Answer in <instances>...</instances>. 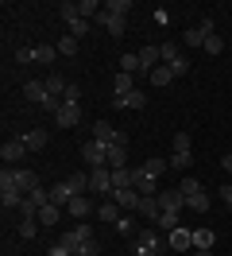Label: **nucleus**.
Wrapping results in <instances>:
<instances>
[{
  "instance_id": "f257e3e1",
  "label": "nucleus",
  "mask_w": 232,
  "mask_h": 256,
  "mask_svg": "<svg viewBox=\"0 0 232 256\" xmlns=\"http://www.w3.org/2000/svg\"><path fill=\"white\" fill-rule=\"evenodd\" d=\"M23 198H27V194L15 186V167H4V171H0V202H4V210H19Z\"/></svg>"
},
{
  "instance_id": "f03ea898",
  "label": "nucleus",
  "mask_w": 232,
  "mask_h": 256,
  "mask_svg": "<svg viewBox=\"0 0 232 256\" xmlns=\"http://www.w3.org/2000/svg\"><path fill=\"white\" fill-rule=\"evenodd\" d=\"M217 32V24H213V16H205L198 24V28H186V35H182V43L186 47H205V39Z\"/></svg>"
},
{
  "instance_id": "7ed1b4c3",
  "label": "nucleus",
  "mask_w": 232,
  "mask_h": 256,
  "mask_svg": "<svg viewBox=\"0 0 232 256\" xmlns=\"http://www.w3.org/2000/svg\"><path fill=\"white\" fill-rule=\"evenodd\" d=\"M58 16L66 20V28H70V35H74V39H81V35L93 28L89 20H81V16H77V4H62V8H58Z\"/></svg>"
},
{
  "instance_id": "20e7f679",
  "label": "nucleus",
  "mask_w": 232,
  "mask_h": 256,
  "mask_svg": "<svg viewBox=\"0 0 232 256\" xmlns=\"http://www.w3.org/2000/svg\"><path fill=\"white\" fill-rule=\"evenodd\" d=\"M85 240H93V225H74L70 233H62V237H58V244H62V248H70V252H77Z\"/></svg>"
},
{
  "instance_id": "39448f33",
  "label": "nucleus",
  "mask_w": 232,
  "mask_h": 256,
  "mask_svg": "<svg viewBox=\"0 0 232 256\" xmlns=\"http://www.w3.org/2000/svg\"><path fill=\"white\" fill-rule=\"evenodd\" d=\"M54 124H58V128H77V124H81V101H62Z\"/></svg>"
},
{
  "instance_id": "423d86ee",
  "label": "nucleus",
  "mask_w": 232,
  "mask_h": 256,
  "mask_svg": "<svg viewBox=\"0 0 232 256\" xmlns=\"http://www.w3.org/2000/svg\"><path fill=\"white\" fill-rule=\"evenodd\" d=\"M89 194H112V167H93L89 171Z\"/></svg>"
},
{
  "instance_id": "0eeeda50",
  "label": "nucleus",
  "mask_w": 232,
  "mask_h": 256,
  "mask_svg": "<svg viewBox=\"0 0 232 256\" xmlns=\"http://www.w3.org/2000/svg\"><path fill=\"white\" fill-rule=\"evenodd\" d=\"M81 160L89 163V171H93V167H108V148L97 144V140H89V144L81 148Z\"/></svg>"
},
{
  "instance_id": "6e6552de",
  "label": "nucleus",
  "mask_w": 232,
  "mask_h": 256,
  "mask_svg": "<svg viewBox=\"0 0 232 256\" xmlns=\"http://www.w3.org/2000/svg\"><path fill=\"white\" fill-rule=\"evenodd\" d=\"M93 24H97V28H105L108 35H124V32H128V20L105 12V4H101V12H97V20H93Z\"/></svg>"
},
{
  "instance_id": "1a4fd4ad",
  "label": "nucleus",
  "mask_w": 232,
  "mask_h": 256,
  "mask_svg": "<svg viewBox=\"0 0 232 256\" xmlns=\"http://www.w3.org/2000/svg\"><path fill=\"white\" fill-rule=\"evenodd\" d=\"M27 156V144H23V136H12V140H4V148H0V160L4 163H19Z\"/></svg>"
},
{
  "instance_id": "9d476101",
  "label": "nucleus",
  "mask_w": 232,
  "mask_h": 256,
  "mask_svg": "<svg viewBox=\"0 0 232 256\" xmlns=\"http://www.w3.org/2000/svg\"><path fill=\"white\" fill-rule=\"evenodd\" d=\"M167 244L174 248V252H186V248H194V229H186V225L170 229V233H167Z\"/></svg>"
},
{
  "instance_id": "9b49d317",
  "label": "nucleus",
  "mask_w": 232,
  "mask_h": 256,
  "mask_svg": "<svg viewBox=\"0 0 232 256\" xmlns=\"http://www.w3.org/2000/svg\"><path fill=\"white\" fill-rule=\"evenodd\" d=\"M108 198H112L120 210H139V198H143V194H139L136 186H120V190H112Z\"/></svg>"
},
{
  "instance_id": "f8f14e48",
  "label": "nucleus",
  "mask_w": 232,
  "mask_h": 256,
  "mask_svg": "<svg viewBox=\"0 0 232 256\" xmlns=\"http://www.w3.org/2000/svg\"><path fill=\"white\" fill-rule=\"evenodd\" d=\"M132 186L139 194H159V178H151L143 167H132Z\"/></svg>"
},
{
  "instance_id": "ddd939ff",
  "label": "nucleus",
  "mask_w": 232,
  "mask_h": 256,
  "mask_svg": "<svg viewBox=\"0 0 232 256\" xmlns=\"http://www.w3.org/2000/svg\"><path fill=\"white\" fill-rule=\"evenodd\" d=\"M93 140L108 148V144H116V140H120V128L108 124V120H97V124H93Z\"/></svg>"
},
{
  "instance_id": "4468645a",
  "label": "nucleus",
  "mask_w": 232,
  "mask_h": 256,
  "mask_svg": "<svg viewBox=\"0 0 232 256\" xmlns=\"http://www.w3.org/2000/svg\"><path fill=\"white\" fill-rule=\"evenodd\" d=\"M15 186H19L23 194H35V190H43V186H39V175H35L31 167H15Z\"/></svg>"
},
{
  "instance_id": "2eb2a0df",
  "label": "nucleus",
  "mask_w": 232,
  "mask_h": 256,
  "mask_svg": "<svg viewBox=\"0 0 232 256\" xmlns=\"http://www.w3.org/2000/svg\"><path fill=\"white\" fill-rule=\"evenodd\" d=\"M136 54H139V74H147V78H151L155 66L163 62V54H159V47H155V43H151V47H143V50H136Z\"/></svg>"
},
{
  "instance_id": "dca6fc26",
  "label": "nucleus",
  "mask_w": 232,
  "mask_h": 256,
  "mask_svg": "<svg viewBox=\"0 0 232 256\" xmlns=\"http://www.w3.org/2000/svg\"><path fill=\"white\" fill-rule=\"evenodd\" d=\"M136 214H139V218H147V222H159V214H163V206H159V194H143Z\"/></svg>"
},
{
  "instance_id": "f3484780",
  "label": "nucleus",
  "mask_w": 232,
  "mask_h": 256,
  "mask_svg": "<svg viewBox=\"0 0 232 256\" xmlns=\"http://www.w3.org/2000/svg\"><path fill=\"white\" fill-rule=\"evenodd\" d=\"M70 202H74V190H70V182H66V178H62V182H54V186H50V206H70Z\"/></svg>"
},
{
  "instance_id": "a211bd4d",
  "label": "nucleus",
  "mask_w": 232,
  "mask_h": 256,
  "mask_svg": "<svg viewBox=\"0 0 232 256\" xmlns=\"http://www.w3.org/2000/svg\"><path fill=\"white\" fill-rule=\"evenodd\" d=\"M97 218H101L105 225H116L120 222V206H116L112 198H101V202H97Z\"/></svg>"
},
{
  "instance_id": "6ab92c4d",
  "label": "nucleus",
  "mask_w": 232,
  "mask_h": 256,
  "mask_svg": "<svg viewBox=\"0 0 232 256\" xmlns=\"http://www.w3.org/2000/svg\"><path fill=\"white\" fill-rule=\"evenodd\" d=\"M112 105L116 109H143L147 97H143V90H132V94H124V97H112Z\"/></svg>"
},
{
  "instance_id": "aec40b11",
  "label": "nucleus",
  "mask_w": 232,
  "mask_h": 256,
  "mask_svg": "<svg viewBox=\"0 0 232 256\" xmlns=\"http://www.w3.org/2000/svg\"><path fill=\"white\" fill-rule=\"evenodd\" d=\"M23 97H27V101H35V105L43 109V101L50 97V94H46V82H23Z\"/></svg>"
},
{
  "instance_id": "412c9836",
  "label": "nucleus",
  "mask_w": 232,
  "mask_h": 256,
  "mask_svg": "<svg viewBox=\"0 0 232 256\" xmlns=\"http://www.w3.org/2000/svg\"><path fill=\"white\" fill-rule=\"evenodd\" d=\"M66 210H70V218H77V222H81V218H89V214H93L97 206H93V198H85V194H77V198H74V202H70Z\"/></svg>"
},
{
  "instance_id": "4be33fe9",
  "label": "nucleus",
  "mask_w": 232,
  "mask_h": 256,
  "mask_svg": "<svg viewBox=\"0 0 232 256\" xmlns=\"http://www.w3.org/2000/svg\"><path fill=\"white\" fill-rule=\"evenodd\" d=\"M46 140H50V132H46V128H31V132H23V144H27V152L46 148Z\"/></svg>"
},
{
  "instance_id": "5701e85b",
  "label": "nucleus",
  "mask_w": 232,
  "mask_h": 256,
  "mask_svg": "<svg viewBox=\"0 0 232 256\" xmlns=\"http://www.w3.org/2000/svg\"><path fill=\"white\" fill-rule=\"evenodd\" d=\"M159 206L170 210V214H178V210L186 206V198H182V190H163L159 194Z\"/></svg>"
},
{
  "instance_id": "b1692460",
  "label": "nucleus",
  "mask_w": 232,
  "mask_h": 256,
  "mask_svg": "<svg viewBox=\"0 0 232 256\" xmlns=\"http://www.w3.org/2000/svg\"><path fill=\"white\" fill-rule=\"evenodd\" d=\"M31 54H35V62L50 66L54 58H58V47H50V43H39V47H31Z\"/></svg>"
},
{
  "instance_id": "393cba45",
  "label": "nucleus",
  "mask_w": 232,
  "mask_h": 256,
  "mask_svg": "<svg viewBox=\"0 0 232 256\" xmlns=\"http://www.w3.org/2000/svg\"><path fill=\"white\" fill-rule=\"evenodd\" d=\"M66 90H70V82L62 74H46V94L50 97H66Z\"/></svg>"
},
{
  "instance_id": "a878e982",
  "label": "nucleus",
  "mask_w": 232,
  "mask_h": 256,
  "mask_svg": "<svg viewBox=\"0 0 232 256\" xmlns=\"http://www.w3.org/2000/svg\"><path fill=\"white\" fill-rule=\"evenodd\" d=\"M136 86H132V74H124V70H116V78H112V97H124L132 94Z\"/></svg>"
},
{
  "instance_id": "bb28decb",
  "label": "nucleus",
  "mask_w": 232,
  "mask_h": 256,
  "mask_svg": "<svg viewBox=\"0 0 232 256\" xmlns=\"http://www.w3.org/2000/svg\"><path fill=\"white\" fill-rule=\"evenodd\" d=\"M108 167H128V144H108Z\"/></svg>"
},
{
  "instance_id": "cd10ccee",
  "label": "nucleus",
  "mask_w": 232,
  "mask_h": 256,
  "mask_svg": "<svg viewBox=\"0 0 232 256\" xmlns=\"http://www.w3.org/2000/svg\"><path fill=\"white\" fill-rule=\"evenodd\" d=\"M136 248H159V233H155V229H139L136 233Z\"/></svg>"
},
{
  "instance_id": "c85d7f7f",
  "label": "nucleus",
  "mask_w": 232,
  "mask_h": 256,
  "mask_svg": "<svg viewBox=\"0 0 232 256\" xmlns=\"http://www.w3.org/2000/svg\"><path fill=\"white\" fill-rule=\"evenodd\" d=\"M170 82H174V74H170V66H155L151 70V86H159V90H163V86H170Z\"/></svg>"
},
{
  "instance_id": "c756f323",
  "label": "nucleus",
  "mask_w": 232,
  "mask_h": 256,
  "mask_svg": "<svg viewBox=\"0 0 232 256\" xmlns=\"http://www.w3.org/2000/svg\"><path fill=\"white\" fill-rule=\"evenodd\" d=\"M97 12H101V4H97V0H77V16H81V20H89V24H93Z\"/></svg>"
},
{
  "instance_id": "7c9ffc66",
  "label": "nucleus",
  "mask_w": 232,
  "mask_h": 256,
  "mask_svg": "<svg viewBox=\"0 0 232 256\" xmlns=\"http://www.w3.org/2000/svg\"><path fill=\"white\" fill-rule=\"evenodd\" d=\"M132 186V167H112V190Z\"/></svg>"
},
{
  "instance_id": "2f4dec72",
  "label": "nucleus",
  "mask_w": 232,
  "mask_h": 256,
  "mask_svg": "<svg viewBox=\"0 0 232 256\" xmlns=\"http://www.w3.org/2000/svg\"><path fill=\"white\" fill-rule=\"evenodd\" d=\"M39 229H43V225H39V218H19V237H23V240H31Z\"/></svg>"
},
{
  "instance_id": "473e14b6",
  "label": "nucleus",
  "mask_w": 232,
  "mask_h": 256,
  "mask_svg": "<svg viewBox=\"0 0 232 256\" xmlns=\"http://www.w3.org/2000/svg\"><path fill=\"white\" fill-rule=\"evenodd\" d=\"M217 233L213 229H194V248H213Z\"/></svg>"
},
{
  "instance_id": "72a5a7b5",
  "label": "nucleus",
  "mask_w": 232,
  "mask_h": 256,
  "mask_svg": "<svg viewBox=\"0 0 232 256\" xmlns=\"http://www.w3.org/2000/svg\"><path fill=\"white\" fill-rule=\"evenodd\" d=\"M159 54H163V66H170V62H178V58H182V47H178V43H163Z\"/></svg>"
},
{
  "instance_id": "f704fd0d",
  "label": "nucleus",
  "mask_w": 232,
  "mask_h": 256,
  "mask_svg": "<svg viewBox=\"0 0 232 256\" xmlns=\"http://www.w3.org/2000/svg\"><path fill=\"white\" fill-rule=\"evenodd\" d=\"M105 12H112V16L128 20V12H132V0H108V4H105Z\"/></svg>"
},
{
  "instance_id": "c9c22d12",
  "label": "nucleus",
  "mask_w": 232,
  "mask_h": 256,
  "mask_svg": "<svg viewBox=\"0 0 232 256\" xmlns=\"http://www.w3.org/2000/svg\"><path fill=\"white\" fill-rule=\"evenodd\" d=\"M139 167H143V171H147V175H151V178H159V175H163V171H167V167H170V163H167V160H159V156H155V160L139 163Z\"/></svg>"
},
{
  "instance_id": "e433bc0d",
  "label": "nucleus",
  "mask_w": 232,
  "mask_h": 256,
  "mask_svg": "<svg viewBox=\"0 0 232 256\" xmlns=\"http://www.w3.org/2000/svg\"><path fill=\"white\" fill-rule=\"evenodd\" d=\"M178 190H182V198H194V194H201V190H205V186H201L198 178H190V175H186L182 182H178Z\"/></svg>"
},
{
  "instance_id": "4c0bfd02",
  "label": "nucleus",
  "mask_w": 232,
  "mask_h": 256,
  "mask_svg": "<svg viewBox=\"0 0 232 256\" xmlns=\"http://www.w3.org/2000/svg\"><path fill=\"white\" fill-rule=\"evenodd\" d=\"M66 182H70V190H74V198H77V194H89V175H70Z\"/></svg>"
},
{
  "instance_id": "58836bf2",
  "label": "nucleus",
  "mask_w": 232,
  "mask_h": 256,
  "mask_svg": "<svg viewBox=\"0 0 232 256\" xmlns=\"http://www.w3.org/2000/svg\"><path fill=\"white\" fill-rule=\"evenodd\" d=\"M54 47H58V54L74 58V54H77V39H74V35H66V39H58V43H54Z\"/></svg>"
},
{
  "instance_id": "ea45409f",
  "label": "nucleus",
  "mask_w": 232,
  "mask_h": 256,
  "mask_svg": "<svg viewBox=\"0 0 232 256\" xmlns=\"http://www.w3.org/2000/svg\"><path fill=\"white\" fill-rule=\"evenodd\" d=\"M170 167H178V171H186V167H190V163H194V152H174V156H170Z\"/></svg>"
},
{
  "instance_id": "a19ab883",
  "label": "nucleus",
  "mask_w": 232,
  "mask_h": 256,
  "mask_svg": "<svg viewBox=\"0 0 232 256\" xmlns=\"http://www.w3.org/2000/svg\"><path fill=\"white\" fill-rule=\"evenodd\" d=\"M58 214H62V206H43V210H39V225H54V222H58Z\"/></svg>"
},
{
  "instance_id": "79ce46f5",
  "label": "nucleus",
  "mask_w": 232,
  "mask_h": 256,
  "mask_svg": "<svg viewBox=\"0 0 232 256\" xmlns=\"http://www.w3.org/2000/svg\"><path fill=\"white\" fill-rule=\"evenodd\" d=\"M174 152H194V140H190V132H174Z\"/></svg>"
},
{
  "instance_id": "37998d69",
  "label": "nucleus",
  "mask_w": 232,
  "mask_h": 256,
  "mask_svg": "<svg viewBox=\"0 0 232 256\" xmlns=\"http://www.w3.org/2000/svg\"><path fill=\"white\" fill-rule=\"evenodd\" d=\"M190 70H194V66H190V58H178V62H170V74H174V78H186V74H190Z\"/></svg>"
},
{
  "instance_id": "c03bdc74",
  "label": "nucleus",
  "mask_w": 232,
  "mask_h": 256,
  "mask_svg": "<svg viewBox=\"0 0 232 256\" xmlns=\"http://www.w3.org/2000/svg\"><path fill=\"white\" fill-rule=\"evenodd\" d=\"M155 225H163V229L170 233V229H178V214H170V210H163V214H159V222H155Z\"/></svg>"
},
{
  "instance_id": "a18cd8bd",
  "label": "nucleus",
  "mask_w": 232,
  "mask_h": 256,
  "mask_svg": "<svg viewBox=\"0 0 232 256\" xmlns=\"http://www.w3.org/2000/svg\"><path fill=\"white\" fill-rule=\"evenodd\" d=\"M120 70H124V74H139V54H124Z\"/></svg>"
},
{
  "instance_id": "49530a36",
  "label": "nucleus",
  "mask_w": 232,
  "mask_h": 256,
  "mask_svg": "<svg viewBox=\"0 0 232 256\" xmlns=\"http://www.w3.org/2000/svg\"><path fill=\"white\" fill-rule=\"evenodd\" d=\"M205 50H209V54H221V50H225V39H221V35H209V39H205Z\"/></svg>"
},
{
  "instance_id": "de8ad7c7",
  "label": "nucleus",
  "mask_w": 232,
  "mask_h": 256,
  "mask_svg": "<svg viewBox=\"0 0 232 256\" xmlns=\"http://www.w3.org/2000/svg\"><path fill=\"white\" fill-rule=\"evenodd\" d=\"M15 62H19V66L35 62V54H31V47H15Z\"/></svg>"
},
{
  "instance_id": "09e8293b",
  "label": "nucleus",
  "mask_w": 232,
  "mask_h": 256,
  "mask_svg": "<svg viewBox=\"0 0 232 256\" xmlns=\"http://www.w3.org/2000/svg\"><path fill=\"white\" fill-rule=\"evenodd\" d=\"M97 252H101V244H97V237H93V240H85V244L77 248V256H97Z\"/></svg>"
},
{
  "instance_id": "8fccbe9b",
  "label": "nucleus",
  "mask_w": 232,
  "mask_h": 256,
  "mask_svg": "<svg viewBox=\"0 0 232 256\" xmlns=\"http://www.w3.org/2000/svg\"><path fill=\"white\" fill-rule=\"evenodd\" d=\"M112 229H116V233H120V237H132V218H120V222L112 225Z\"/></svg>"
},
{
  "instance_id": "3c124183",
  "label": "nucleus",
  "mask_w": 232,
  "mask_h": 256,
  "mask_svg": "<svg viewBox=\"0 0 232 256\" xmlns=\"http://www.w3.org/2000/svg\"><path fill=\"white\" fill-rule=\"evenodd\" d=\"M46 256H74V252H70V248H62L58 240H54V244H50V252H46Z\"/></svg>"
},
{
  "instance_id": "603ef678",
  "label": "nucleus",
  "mask_w": 232,
  "mask_h": 256,
  "mask_svg": "<svg viewBox=\"0 0 232 256\" xmlns=\"http://www.w3.org/2000/svg\"><path fill=\"white\" fill-rule=\"evenodd\" d=\"M221 198H225V206L232 210V182H225V186H221Z\"/></svg>"
},
{
  "instance_id": "864d4df0",
  "label": "nucleus",
  "mask_w": 232,
  "mask_h": 256,
  "mask_svg": "<svg viewBox=\"0 0 232 256\" xmlns=\"http://www.w3.org/2000/svg\"><path fill=\"white\" fill-rule=\"evenodd\" d=\"M155 24H163V28L170 24V12H167V8H159V12H155Z\"/></svg>"
},
{
  "instance_id": "5fc2aeb1",
  "label": "nucleus",
  "mask_w": 232,
  "mask_h": 256,
  "mask_svg": "<svg viewBox=\"0 0 232 256\" xmlns=\"http://www.w3.org/2000/svg\"><path fill=\"white\" fill-rule=\"evenodd\" d=\"M77 97H81V90H77L74 82H70V90H66V97H62V101H77Z\"/></svg>"
},
{
  "instance_id": "6e6d98bb",
  "label": "nucleus",
  "mask_w": 232,
  "mask_h": 256,
  "mask_svg": "<svg viewBox=\"0 0 232 256\" xmlns=\"http://www.w3.org/2000/svg\"><path fill=\"white\" fill-rule=\"evenodd\" d=\"M136 256H159V248H136Z\"/></svg>"
},
{
  "instance_id": "4d7b16f0",
  "label": "nucleus",
  "mask_w": 232,
  "mask_h": 256,
  "mask_svg": "<svg viewBox=\"0 0 232 256\" xmlns=\"http://www.w3.org/2000/svg\"><path fill=\"white\" fill-rule=\"evenodd\" d=\"M221 163H225V171H229V175H232V152H229V156H225V160H221Z\"/></svg>"
},
{
  "instance_id": "13d9d810",
  "label": "nucleus",
  "mask_w": 232,
  "mask_h": 256,
  "mask_svg": "<svg viewBox=\"0 0 232 256\" xmlns=\"http://www.w3.org/2000/svg\"><path fill=\"white\" fill-rule=\"evenodd\" d=\"M194 256H213V248H198V252H194Z\"/></svg>"
},
{
  "instance_id": "bf43d9fd",
  "label": "nucleus",
  "mask_w": 232,
  "mask_h": 256,
  "mask_svg": "<svg viewBox=\"0 0 232 256\" xmlns=\"http://www.w3.org/2000/svg\"><path fill=\"white\" fill-rule=\"evenodd\" d=\"M74 256H77V252H74Z\"/></svg>"
}]
</instances>
